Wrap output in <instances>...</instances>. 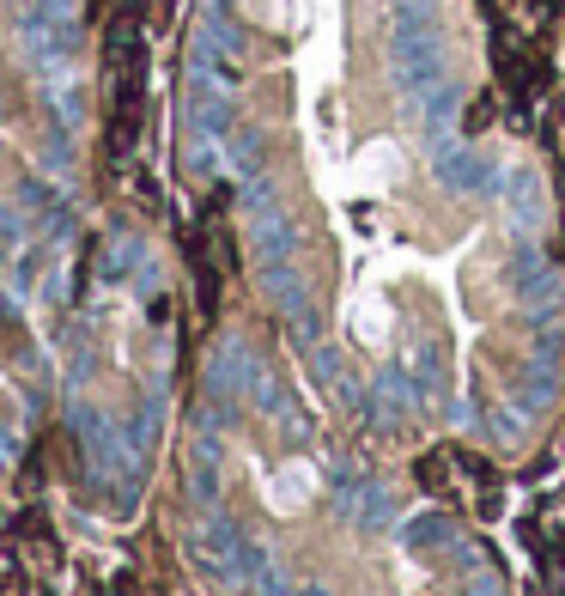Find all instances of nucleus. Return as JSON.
Listing matches in <instances>:
<instances>
[{"label": "nucleus", "mask_w": 565, "mask_h": 596, "mask_svg": "<svg viewBox=\"0 0 565 596\" xmlns=\"http://www.w3.org/2000/svg\"><path fill=\"white\" fill-rule=\"evenodd\" d=\"M183 493L195 548L237 596H505L487 548L383 481L262 341L213 353Z\"/></svg>", "instance_id": "1"}, {"label": "nucleus", "mask_w": 565, "mask_h": 596, "mask_svg": "<svg viewBox=\"0 0 565 596\" xmlns=\"http://www.w3.org/2000/svg\"><path fill=\"white\" fill-rule=\"evenodd\" d=\"M31 414H37V396L25 384V353L13 341H0V499H7L19 451L31 438Z\"/></svg>", "instance_id": "2"}]
</instances>
